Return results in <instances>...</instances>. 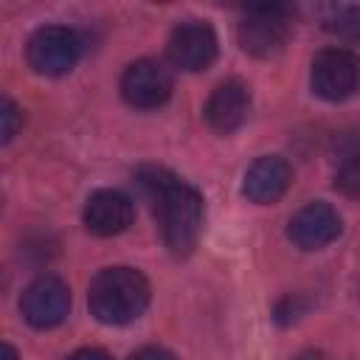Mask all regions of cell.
<instances>
[{"label": "cell", "instance_id": "1", "mask_svg": "<svg viewBox=\"0 0 360 360\" xmlns=\"http://www.w3.org/2000/svg\"><path fill=\"white\" fill-rule=\"evenodd\" d=\"M138 191L141 197L149 202L163 245L174 253V256H186L191 253V248L197 245L200 228H202V197L194 186L183 183L180 177H174L166 169L158 166H146L135 174Z\"/></svg>", "mask_w": 360, "mask_h": 360}, {"label": "cell", "instance_id": "2", "mask_svg": "<svg viewBox=\"0 0 360 360\" xmlns=\"http://www.w3.org/2000/svg\"><path fill=\"white\" fill-rule=\"evenodd\" d=\"M152 290L141 270L135 267H104L93 276L87 290V307L96 321L107 326H124L143 315Z\"/></svg>", "mask_w": 360, "mask_h": 360}, {"label": "cell", "instance_id": "3", "mask_svg": "<svg viewBox=\"0 0 360 360\" xmlns=\"http://www.w3.org/2000/svg\"><path fill=\"white\" fill-rule=\"evenodd\" d=\"M82 56V37L68 25H42L25 45V59L39 76H65Z\"/></svg>", "mask_w": 360, "mask_h": 360}, {"label": "cell", "instance_id": "4", "mask_svg": "<svg viewBox=\"0 0 360 360\" xmlns=\"http://www.w3.org/2000/svg\"><path fill=\"white\" fill-rule=\"evenodd\" d=\"M290 39V17L284 6H253L239 22V45L245 53L267 59Z\"/></svg>", "mask_w": 360, "mask_h": 360}, {"label": "cell", "instance_id": "5", "mask_svg": "<svg viewBox=\"0 0 360 360\" xmlns=\"http://www.w3.org/2000/svg\"><path fill=\"white\" fill-rule=\"evenodd\" d=\"M309 84L323 101H346L360 87V59L349 48H326L312 59Z\"/></svg>", "mask_w": 360, "mask_h": 360}, {"label": "cell", "instance_id": "6", "mask_svg": "<svg viewBox=\"0 0 360 360\" xmlns=\"http://www.w3.org/2000/svg\"><path fill=\"white\" fill-rule=\"evenodd\" d=\"M20 312L25 323L34 329H51L59 326L68 312H70V290L59 276H39L34 278L22 298H20Z\"/></svg>", "mask_w": 360, "mask_h": 360}, {"label": "cell", "instance_id": "7", "mask_svg": "<svg viewBox=\"0 0 360 360\" xmlns=\"http://www.w3.org/2000/svg\"><path fill=\"white\" fill-rule=\"evenodd\" d=\"M172 73L163 62L155 59H138L127 65L121 76V96L135 110H155L169 101L172 96Z\"/></svg>", "mask_w": 360, "mask_h": 360}, {"label": "cell", "instance_id": "8", "mask_svg": "<svg viewBox=\"0 0 360 360\" xmlns=\"http://www.w3.org/2000/svg\"><path fill=\"white\" fill-rule=\"evenodd\" d=\"M166 56L174 68L186 70V73L205 70L217 59V34H214V28L202 20L180 22L169 34Z\"/></svg>", "mask_w": 360, "mask_h": 360}, {"label": "cell", "instance_id": "9", "mask_svg": "<svg viewBox=\"0 0 360 360\" xmlns=\"http://www.w3.org/2000/svg\"><path fill=\"white\" fill-rule=\"evenodd\" d=\"M338 233H340V214L323 200L307 202L287 225L290 242L301 250H321L329 242H335Z\"/></svg>", "mask_w": 360, "mask_h": 360}, {"label": "cell", "instance_id": "10", "mask_svg": "<svg viewBox=\"0 0 360 360\" xmlns=\"http://www.w3.org/2000/svg\"><path fill=\"white\" fill-rule=\"evenodd\" d=\"M248 110H250V87L239 79H225L211 90L202 107V118L214 132L231 135L245 124Z\"/></svg>", "mask_w": 360, "mask_h": 360}, {"label": "cell", "instance_id": "11", "mask_svg": "<svg viewBox=\"0 0 360 360\" xmlns=\"http://www.w3.org/2000/svg\"><path fill=\"white\" fill-rule=\"evenodd\" d=\"M132 200L118 188H98L87 197L82 219L96 236H118L132 225Z\"/></svg>", "mask_w": 360, "mask_h": 360}, {"label": "cell", "instance_id": "12", "mask_svg": "<svg viewBox=\"0 0 360 360\" xmlns=\"http://www.w3.org/2000/svg\"><path fill=\"white\" fill-rule=\"evenodd\" d=\"M292 183V169L278 155H262L256 158L242 180V194L256 205H270L284 197V191Z\"/></svg>", "mask_w": 360, "mask_h": 360}, {"label": "cell", "instance_id": "13", "mask_svg": "<svg viewBox=\"0 0 360 360\" xmlns=\"http://www.w3.org/2000/svg\"><path fill=\"white\" fill-rule=\"evenodd\" d=\"M323 28L340 39L360 42V6H326Z\"/></svg>", "mask_w": 360, "mask_h": 360}, {"label": "cell", "instance_id": "14", "mask_svg": "<svg viewBox=\"0 0 360 360\" xmlns=\"http://www.w3.org/2000/svg\"><path fill=\"white\" fill-rule=\"evenodd\" d=\"M335 188L346 197H360V146L346 149L335 169Z\"/></svg>", "mask_w": 360, "mask_h": 360}, {"label": "cell", "instance_id": "15", "mask_svg": "<svg viewBox=\"0 0 360 360\" xmlns=\"http://www.w3.org/2000/svg\"><path fill=\"white\" fill-rule=\"evenodd\" d=\"M0 121H3V143H8L17 135V129L22 127V110L11 98H3V104H0Z\"/></svg>", "mask_w": 360, "mask_h": 360}, {"label": "cell", "instance_id": "16", "mask_svg": "<svg viewBox=\"0 0 360 360\" xmlns=\"http://www.w3.org/2000/svg\"><path fill=\"white\" fill-rule=\"evenodd\" d=\"M127 360H177V357L163 346H143V349L132 352Z\"/></svg>", "mask_w": 360, "mask_h": 360}, {"label": "cell", "instance_id": "17", "mask_svg": "<svg viewBox=\"0 0 360 360\" xmlns=\"http://www.w3.org/2000/svg\"><path fill=\"white\" fill-rule=\"evenodd\" d=\"M68 360H110V354L104 349H96V346H84V349H76Z\"/></svg>", "mask_w": 360, "mask_h": 360}, {"label": "cell", "instance_id": "18", "mask_svg": "<svg viewBox=\"0 0 360 360\" xmlns=\"http://www.w3.org/2000/svg\"><path fill=\"white\" fill-rule=\"evenodd\" d=\"M295 360H326V354H321V352H301Z\"/></svg>", "mask_w": 360, "mask_h": 360}, {"label": "cell", "instance_id": "19", "mask_svg": "<svg viewBox=\"0 0 360 360\" xmlns=\"http://www.w3.org/2000/svg\"><path fill=\"white\" fill-rule=\"evenodd\" d=\"M3 360H17V352L11 343H3Z\"/></svg>", "mask_w": 360, "mask_h": 360}]
</instances>
